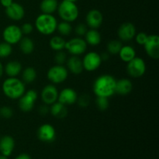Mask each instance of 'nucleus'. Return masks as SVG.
I'll list each match as a JSON object with an SVG mask.
<instances>
[{
  "label": "nucleus",
  "mask_w": 159,
  "mask_h": 159,
  "mask_svg": "<svg viewBox=\"0 0 159 159\" xmlns=\"http://www.w3.org/2000/svg\"><path fill=\"white\" fill-rule=\"evenodd\" d=\"M116 80L110 75H102L96 78L93 83V93L96 96L110 97L115 94Z\"/></svg>",
  "instance_id": "nucleus-1"
},
{
  "label": "nucleus",
  "mask_w": 159,
  "mask_h": 159,
  "mask_svg": "<svg viewBox=\"0 0 159 159\" xmlns=\"http://www.w3.org/2000/svg\"><path fill=\"white\" fill-rule=\"evenodd\" d=\"M2 89L6 97L19 99L26 92V87L24 82L16 77H9L3 82Z\"/></svg>",
  "instance_id": "nucleus-2"
},
{
  "label": "nucleus",
  "mask_w": 159,
  "mask_h": 159,
  "mask_svg": "<svg viewBox=\"0 0 159 159\" xmlns=\"http://www.w3.org/2000/svg\"><path fill=\"white\" fill-rule=\"evenodd\" d=\"M57 21L52 14L42 13L37 17L35 26L39 33L43 35H51L56 31Z\"/></svg>",
  "instance_id": "nucleus-3"
},
{
  "label": "nucleus",
  "mask_w": 159,
  "mask_h": 159,
  "mask_svg": "<svg viewBox=\"0 0 159 159\" xmlns=\"http://www.w3.org/2000/svg\"><path fill=\"white\" fill-rule=\"evenodd\" d=\"M57 12L63 21L72 23L79 17V8L75 2L62 1L57 6Z\"/></svg>",
  "instance_id": "nucleus-4"
},
{
  "label": "nucleus",
  "mask_w": 159,
  "mask_h": 159,
  "mask_svg": "<svg viewBox=\"0 0 159 159\" xmlns=\"http://www.w3.org/2000/svg\"><path fill=\"white\" fill-rule=\"evenodd\" d=\"M127 71L132 78L138 79L142 77L146 71V64L141 57H135L127 62Z\"/></svg>",
  "instance_id": "nucleus-5"
},
{
  "label": "nucleus",
  "mask_w": 159,
  "mask_h": 159,
  "mask_svg": "<svg viewBox=\"0 0 159 159\" xmlns=\"http://www.w3.org/2000/svg\"><path fill=\"white\" fill-rule=\"evenodd\" d=\"M38 98L37 93L34 89H29L19 99V107L25 113L30 112L34 109V104Z\"/></svg>",
  "instance_id": "nucleus-6"
},
{
  "label": "nucleus",
  "mask_w": 159,
  "mask_h": 159,
  "mask_svg": "<svg viewBox=\"0 0 159 159\" xmlns=\"http://www.w3.org/2000/svg\"><path fill=\"white\" fill-rule=\"evenodd\" d=\"M65 49L69 54L74 56H79L84 54L87 49V43L84 39L81 37H74L65 43Z\"/></svg>",
  "instance_id": "nucleus-7"
},
{
  "label": "nucleus",
  "mask_w": 159,
  "mask_h": 159,
  "mask_svg": "<svg viewBox=\"0 0 159 159\" xmlns=\"http://www.w3.org/2000/svg\"><path fill=\"white\" fill-rule=\"evenodd\" d=\"M48 79L54 84H60L65 82L68 76V71L64 65H56L49 68Z\"/></svg>",
  "instance_id": "nucleus-8"
},
{
  "label": "nucleus",
  "mask_w": 159,
  "mask_h": 159,
  "mask_svg": "<svg viewBox=\"0 0 159 159\" xmlns=\"http://www.w3.org/2000/svg\"><path fill=\"white\" fill-rule=\"evenodd\" d=\"M2 37L5 42L12 45L20 41L23 37V33L20 26L16 25H9L3 30Z\"/></svg>",
  "instance_id": "nucleus-9"
},
{
  "label": "nucleus",
  "mask_w": 159,
  "mask_h": 159,
  "mask_svg": "<svg viewBox=\"0 0 159 159\" xmlns=\"http://www.w3.org/2000/svg\"><path fill=\"white\" fill-rule=\"evenodd\" d=\"M83 68L87 71H94L100 67L102 64L100 54L95 51L87 53L82 59Z\"/></svg>",
  "instance_id": "nucleus-10"
},
{
  "label": "nucleus",
  "mask_w": 159,
  "mask_h": 159,
  "mask_svg": "<svg viewBox=\"0 0 159 159\" xmlns=\"http://www.w3.org/2000/svg\"><path fill=\"white\" fill-rule=\"evenodd\" d=\"M148 55L152 59L159 58V37L156 34L148 35L147 40L143 45Z\"/></svg>",
  "instance_id": "nucleus-11"
},
{
  "label": "nucleus",
  "mask_w": 159,
  "mask_h": 159,
  "mask_svg": "<svg viewBox=\"0 0 159 159\" xmlns=\"http://www.w3.org/2000/svg\"><path fill=\"white\" fill-rule=\"evenodd\" d=\"M39 140L45 143H51L55 140L56 131L54 127L49 124H44L37 130Z\"/></svg>",
  "instance_id": "nucleus-12"
},
{
  "label": "nucleus",
  "mask_w": 159,
  "mask_h": 159,
  "mask_svg": "<svg viewBox=\"0 0 159 159\" xmlns=\"http://www.w3.org/2000/svg\"><path fill=\"white\" fill-rule=\"evenodd\" d=\"M117 34L121 41H130L136 35V27L132 23H124L120 26Z\"/></svg>",
  "instance_id": "nucleus-13"
},
{
  "label": "nucleus",
  "mask_w": 159,
  "mask_h": 159,
  "mask_svg": "<svg viewBox=\"0 0 159 159\" xmlns=\"http://www.w3.org/2000/svg\"><path fill=\"white\" fill-rule=\"evenodd\" d=\"M58 94L57 89L54 85H47L41 91V99L46 105H51L57 101Z\"/></svg>",
  "instance_id": "nucleus-14"
},
{
  "label": "nucleus",
  "mask_w": 159,
  "mask_h": 159,
  "mask_svg": "<svg viewBox=\"0 0 159 159\" xmlns=\"http://www.w3.org/2000/svg\"><path fill=\"white\" fill-rule=\"evenodd\" d=\"M86 25L90 29H98L102 25L103 21V16L98 9H91L89 11L85 18Z\"/></svg>",
  "instance_id": "nucleus-15"
},
{
  "label": "nucleus",
  "mask_w": 159,
  "mask_h": 159,
  "mask_svg": "<svg viewBox=\"0 0 159 159\" xmlns=\"http://www.w3.org/2000/svg\"><path fill=\"white\" fill-rule=\"evenodd\" d=\"M78 99V94L71 88H65L62 89L58 94L57 101L65 106L73 105L76 103Z\"/></svg>",
  "instance_id": "nucleus-16"
},
{
  "label": "nucleus",
  "mask_w": 159,
  "mask_h": 159,
  "mask_svg": "<svg viewBox=\"0 0 159 159\" xmlns=\"http://www.w3.org/2000/svg\"><path fill=\"white\" fill-rule=\"evenodd\" d=\"M6 14L10 20L19 21L24 17L25 11L21 5L17 2H12L10 6L6 8Z\"/></svg>",
  "instance_id": "nucleus-17"
},
{
  "label": "nucleus",
  "mask_w": 159,
  "mask_h": 159,
  "mask_svg": "<svg viewBox=\"0 0 159 159\" xmlns=\"http://www.w3.org/2000/svg\"><path fill=\"white\" fill-rule=\"evenodd\" d=\"M15 148V141L9 135H6L0 139V152L1 155L9 157L12 155Z\"/></svg>",
  "instance_id": "nucleus-18"
},
{
  "label": "nucleus",
  "mask_w": 159,
  "mask_h": 159,
  "mask_svg": "<svg viewBox=\"0 0 159 159\" xmlns=\"http://www.w3.org/2000/svg\"><path fill=\"white\" fill-rule=\"evenodd\" d=\"M132 89H133V84L128 79H121L120 80H116L115 93L121 96H126L130 93Z\"/></svg>",
  "instance_id": "nucleus-19"
},
{
  "label": "nucleus",
  "mask_w": 159,
  "mask_h": 159,
  "mask_svg": "<svg viewBox=\"0 0 159 159\" xmlns=\"http://www.w3.org/2000/svg\"><path fill=\"white\" fill-rule=\"evenodd\" d=\"M67 67L68 69L74 75H79L84 70L82 61L79 57V56L72 55L67 61Z\"/></svg>",
  "instance_id": "nucleus-20"
},
{
  "label": "nucleus",
  "mask_w": 159,
  "mask_h": 159,
  "mask_svg": "<svg viewBox=\"0 0 159 159\" xmlns=\"http://www.w3.org/2000/svg\"><path fill=\"white\" fill-rule=\"evenodd\" d=\"M51 106L49 112L54 117L57 118V119H63L66 117L68 115V110H67L66 106L61 103L58 101L54 102Z\"/></svg>",
  "instance_id": "nucleus-21"
},
{
  "label": "nucleus",
  "mask_w": 159,
  "mask_h": 159,
  "mask_svg": "<svg viewBox=\"0 0 159 159\" xmlns=\"http://www.w3.org/2000/svg\"><path fill=\"white\" fill-rule=\"evenodd\" d=\"M118 54H119L120 58L123 61L127 63V62H129L130 61H131L132 59L136 57V51H135L134 48L132 46H130V45H125V46H124L123 45L120 51L118 53Z\"/></svg>",
  "instance_id": "nucleus-22"
},
{
  "label": "nucleus",
  "mask_w": 159,
  "mask_h": 159,
  "mask_svg": "<svg viewBox=\"0 0 159 159\" xmlns=\"http://www.w3.org/2000/svg\"><path fill=\"white\" fill-rule=\"evenodd\" d=\"M22 65L17 61H12L5 66V72L9 77H16L22 71Z\"/></svg>",
  "instance_id": "nucleus-23"
},
{
  "label": "nucleus",
  "mask_w": 159,
  "mask_h": 159,
  "mask_svg": "<svg viewBox=\"0 0 159 159\" xmlns=\"http://www.w3.org/2000/svg\"><path fill=\"white\" fill-rule=\"evenodd\" d=\"M85 42L91 46H97L101 43V35L96 29H90L85 34Z\"/></svg>",
  "instance_id": "nucleus-24"
},
{
  "label": "nucleus",
  "mask_w": 159,
  "mask_h": 159,
  "mask_svg": "<svg viewBox=\"0 0 159 159\" xmlns=\"http://www.w3.org/2000/svg\"><path fill=\"white\" fill-rule=\"evenodd\" d=\"M58 3L57 0H43L40 3V10L42 13L52 14L57 11Z\"/></svg>",
  "instance_id": "nucleus-25"
},
{
  "label": "nucleus",
  "mask_w": 159,
  "mask_h": 159,
  "mask_svg": "<svg viewBox=\"0 0 159 159\" xmlns=\"http://www.w3.org/2000/svg\"><path fill=\"white\" fill-rule=\"evenodd\" d=\"M20 43V49L24 54H30L34 50V43L30 37H22Z\"/></svg>",
  "instance_id": "nucleus-26"
},
{
  "label": "nucleus",
  "mask_w": 159,
  "mask_h": 159,
  "mask_svg": "<svg viewBox=\"0 0 159 159\" xmlns=\"http://www.w3.org/2000/svg\"><path fill=\"white\" fill-rule=\"evenodd\" d=\"M66 41L61 36H54L50 40V47L55 51H63L65 49Z\"/></svg>",
  "instance_id": "nucleus-27"
},
{
  "label": "nucleus",
  "mask_w": 159,
  "mask_h": 159,
  "mask_svg": "<svg viewBox=\"0 0 159 159\" xmlns=\"http://www.w3.org/2000/svg\"><path fill=\"white\" fill-rule=\"evenodd\" d=\"M22 78L25 83H32L37 79V71L32 67H27L23 70Z\"/></svg>",
  "instance_id": "nucleus-28"
},
{
  "label": "nucleus",
  "mask_w": 159,
  "mask_h": 159,
  "mask_svg": "<svg viewBox=\"0 0 159 159\" xmlns=\"http://www.w3.org/2000/svg\"><path fill=\"white\" fill-rule=\"evenodd\" d=\"M123 46V43L121 40H113L108 42L107 45V52L110 54L114 55V54H118L119 51H120L121 48Z\"/></svg>",
  "instance_id": "nucleus-29"
},
{
  "label": "nucleus",
  "mask_w": 159,
  "mask_h": 159,
  "mask_svg": "<svg viewBox=\"0 0 159 159\" xmlns=\"http://www.w3.org/2000/svg\"><path fill=\"white\" fill-rule=\"evenodd\" d=\"M57 32L62 36H68L71 34V31H72V27L70 23L66 21H62L61 23H57Z\"/></svg>",
  "instance_id": "nucleus-30"
},
{
  "label": "nucleus",
  "mask_w": 159,
  "mask_h": 159,
  "mask_svg": "<svg viewBox=\"0 0 159 159\" xmlns=\"http://www.w3.org/2000/svg\"><path fill=\"white\" fill-rule=\"evenodd\" d=\"M96 105L97 108L100 111H105L110 107V102L107 97H102V96H96Z\"/></svg>",
  "instance_id": "nucleus-31"
},
{
  "label": "nucleus",
  "mask_w": 159,
  "mask_h": 159,
  "mask_svg": "<svg viewBox=\"0 0 159 159\" xmlns=\"http://www.w3.org/2000/svg\"><path fill=\"white\" fill-rule=\"evenodd\" d=\"M12 45L6 42L0 43V57L4 58V57H9L12 54Z\"/></svg>",
  "instance_id": "nucleus-32"
},
{
  "label": "nucleus",
  "mask_w": 159,
  "mask_h": 159,
  "mask_svg": "<svg viewBox=\"0 0 159 159\" xmlns=\"http://www.w3.org/2000/svg\"><path fill=\"white\" fill-rule=\"evenodd\" d=\"M78 105L82 108H85L88 107L90 103V96L87 94H83L81 96L78 97L77 102Z\"/></svg>",
  "instance_id": "nucleus-33"
},
{
  "label": "nucleus",
  "mask_w": 159,
  "mask_h": 159,
  "mask_svg": "<svg viewBox=\"0 0 159 159\" xmlns=\"http://www.w3.org/2000/svg\"><path fill=\"white\" fill-rule=\"evenodd\" d=\"M54 60H55L57 65H63L67 61L66 53L64 52L63 51H57V54H56L55 57H54Z\"/></svg>",
  "instance_id": "nucleus-34"
},
{
  "label": "nucleus",
  "mask_w": 159,
  "mask_h": 159,
  "mask_svg": "<svg viewBox=\"0 0 159 159\" xmlns=\"http://www.w3.org/2000/svg\"><path fill=\"white\" fill-rule=\"evenodd\" d=\"M13 115L12 109L9 107H2L0 108V116L4 119H9Z\"/></svg>",
  "instance_id": "nucleus-35"
},
{
  "label": "nucleus",
  "mask_w": 159,
  "mask_h": 159,
  "mask_svg": "<svg viewBox=\"0 0 159 159\" xmlns=\"http://www.w3.org/2000/svg\"><path fill=\"white\" fill-rule=\"evenodd\" d=\"M87 30H88V29H87V25L84 24L82 23H79L75 26V32L76 35H78L79 37H83V36H85Z\"/></svg>",
  "instance_id": "nucleus-36"
},
{
  "label": "nucleus",
  "mask_w": 159,
  "mask_h": 159,
  "mask_svg": "<svg viewBox=\"0 0 159 159\" xmlns=\"http://www.w3.org/2000/svg\"><path fill=\"white\" fill-rule=\"evenodd\" d=\"M148 37V35L147 34H145V33H138L137 35H135V40H136L137 43L139 45H142L143 46V45L144 44V43L146 42V40H147Z\"/></svg>",
  "instance_id": "nucleus-37"
},
{
  "label": "nucleus",
  "mask_w": 159,
  "mask_h": 159,
  "mask_svg": "<svg viewBox=\"0 0 159 159\" xmlns=\"http://www.w3.org/2000/svg\"><path fill=\"white\" fill-rule=\"evenodd\" d=\"M20 29H21L23 34H26V35H28V34L32 33L33 30H34V26H33V25L31 24V23H25L24 24L20 27Z\"/></svg>",
  "instance_id": "nucleus-38"
},
{
  "label": "nucleus",
  "mask_w": 159,
  "mask_h": 159,
  "mask_svg": "<svg viewBox=\"0 0 159 159\" xmlns=\"http://www.w3.org/2000/svg\"><path fill=\"white\" fill-rule=\"evenodd\" d=\"M39 113H40L41 116H46L50 111V109L48 108V106L44 104V105H42L39 107Z\"/></svg>",
  "instance_id": "nucleus-39"
},
{
  "label": "nucleus",
  "mask_w": 159,
  "mask_h": 159,
  "mask_svg": "<svg viewBox=\"0 0 159 159\" xmlns=\"http://www.w3.org/2000/svg\"><path fill=\"white\" fill-rule=\"evenodd\" d=\"M12 2H13L12 0H0V3H1L2 6L5 8H7L8 6H10Z\"/></svg>",
  "instance_id": "nucleus-40"
},
{
  "label": "nucleus",
  "mask_w": 159,
  "mask_h": 159,
  "mask_svg": "<svg viewBox=\"0 0 159 159\" xmlns=\"http://www.w3.org/2000/svg\"><path fill=\"white\" fill-rule=\"evenodd\" d=\"M100 57L101 59H102V61H107L110 58V54L108 52H104L101 54Z\"/></svg>",
  "instance_id": "nucleus-41"
},
{
  "label": "nucleus",
  "mask_w": 159,
  "mask_h": 159,
  "mask_svg": "<svg viewBox=\"0 0 159 159\" xmlns=\"http://www.w3.org/2000/svg\"><path fill=\"white\" fill-rule=\"evenodd\" d=\"M15 159H31V158L29 155L23 153V154H20V155H19Z\"/></svg>",
  "instance_id": "nucleus-42"
},
{
  "label": "nucleus",
  "mask_w": 159,
  "mask_h": 159,
  "mask_svg": "<svg viewBox=\"0 0 159 159\" xmlns=\"http://www.w3.org/2000/svg\"><path fill=\"white\" fill-rule=\"evenodd\" d=\"M3 71H4V68H3L2 65V63L0 62V78L3 75Z\"/></svg>",
  "instance_id": "nucleus-43"
},
{
  "label": "nucleus",
  "mask_w": 159,
  "mask_h": 159,
  "mask_svg": "<svg viewBox=\"0 0 159 159\" xmlns=\"http://www.w3.org/2000/svg\"><path fill=\"white\" fill-rule=\"evenodd\" d=\"M0 159H8V157L5 156L3 155H0Z\"/></svg>",
  "instance_id": "nucleus-44"
},
{
  "label": "nucleus",
  "mask_w": 159,
  "mask_h": 159,
  "mask_svg": "<svg viewBox=\"0 0 159 159\" xmlns=\"http://www.w3.org/2000/svg\"><path fill=\"white\" fill-rule=\"evenodd\" d=\"M63 1H67V2H75L77 0H63Z\"/></svg>",
  "instance_id": "nucleus-45"
}]
</instances>
